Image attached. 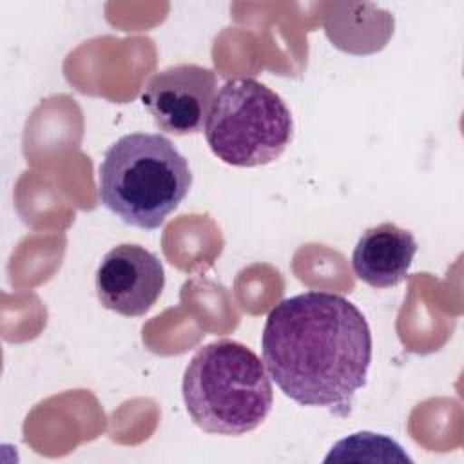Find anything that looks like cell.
I'll return each mask as SVG.
<instances>
[{"mask_svg":"<svg viewBox=\"0 0 464 464\" xmlns=\"http://www.w3.org/2000/svg\"><path fill=\"white\" fill-rule=\"evenodd\" d=\"M165 286L161 261L145 246L111 248L96 270V294L103 308L125 317L147 314Z\"/></svg>","mask_w":464,"mask_h":464,"instance_id":"8992f818","label":"cell"},{"mask_svg":"<svg viewBox=\"0 0 464 464\" xmlns=\"http://www.w3.org/2000/svg\"><path fill=\"white\" fill-rule=\"evenodd\" d=\"M203 129L221 161L259 167L276 161L290 145L294 120L276 91L254 78H236L214 96Z\"/></svg>","mask_w":464,"mask_h":464,"instance_id":"277c9868","label":"cell"},{"mask_svg":"<svg viewBox=\"0 0 464 464\" xmlns=\"http://www.w3.org/2000/svg\"><path fill=\"white\" fill-rule=\"evenodd\" d=\"M417 254L413 234L395 223H379L362 232L353 254L355 276L373 288H392L402 283Z\"/></svg>","mask_w":464,"mask_h":464,"instance_id":"52a82bcc","label":"cell"},{"mask_svg":"<svg viewBox=\"0 0 464 464\" xmlns=\"http://www.w3.org/2000/svg\"><path fill=\"white\" fill-rule=\"evenodd\" d=\"M181 393L192 422L216 435L237 437L256 430L274 404L265 362L232 339L208 343L192 355Z\"/></svg>","mask_w":464,"mask_h":464,"instance_id":"3957f363","label":"cell"},{"mask_svg":"<svg viewBox=\"0 0 464 464\" xmlns=\"http://www.w3.org/2000/svg\"><path fill=\"white\" fill-rule=\"evenodd\" d=\"M192 187V172L174 143L154 132L116 140L98 169L102 205L123 223L154 230L178 208Z\"/></svg>","mask_w":464,"mask_h":464,"instance_id":"7a4b0ae2","label":"cell"},{"mask_svg":"<svg viewBox=\"0 0 464 464\" xmlns=\"http://www.w3.org/2000/svg\"><path fill=\"white\" fill-rule=\"evenodd\" d=\"M216 96V74L196 63H178L156 72L141 92V103L160 130L187 136L205 127Z\"/></svg>","mask_w":464,"mask_h":464,"instance_id":"5b68a950","label":"cell"},{"mask_svg":"<svg viewBox=\"0 0 464 464\" xmlns=\"http://www.w3.org/2000/svg\"><path fill=\"white\" fill-rule=\"evenodd\" d=\"M261 350L270 379L286 397L344 417L366 384L372 332L352 301L310 290L270 310Z\"/></svg>","mask_w":464,"mask_h":464,"instance_id":"6da1fadb","label":"cell"}]
</instances>
